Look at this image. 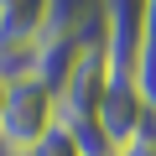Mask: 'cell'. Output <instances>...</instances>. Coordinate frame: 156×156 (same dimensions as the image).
Masks as SVG:
<instances>
[{"label":"cell","mask_w":156,"mask_h":156,"mask_svg":"<svg viewBox=\"0 0 156 156\" xmlns=\"http://www.w3.org/2000/svg\"><path fill=\"white\" fill-rule=\"evenodd\" d=\"M57 120H62L57 115V94L42 83V78H11L5 115H0V140H5L16 156H26Z\"/></svg>","instance_id":"1"},{"label":"cell","mask_w":156,"mask_h":156,"mask_svg":"<svg viewBox=\"0 0 156 156\" xmlns=\"http://www.w3.org/2000/svg\"><path fill=\"white\" fill-rule=\"evenodd\" d=\"M109 83H115V73H109V57H104V37L94 31V37L83 42V52H78V62L68 68L62 89H57V115H62V125L94 120L99 104H104V94H109Z\"/></svg>","instance_id":"2"},{"label":"cell","mask_w":156,"mask_h":156,"mask_svg":"<svg viewBox=\"0 0 156 156\" xmlns=\"http://www.w3.org/2000/svg\"><path fill=\"white\" fill-rule=\"evenodd\" d=\"M94 125H99V135L109 140V151H120L125 140L146 135V130L156 125V115L146 109V99H140V89L130 83V78H115L109 94H104V104H99V115H94Z\"/></svg>","instance_id":"3"},{"label":"cell","mask_w":156,"mask_h":156,"mask_svg":"<svg viewBox=\"0 0 156 156\" xmlns=\"http://www.w3.org/2000/svg\"><path fill=\"white\" fill-rule=\"evenodd\" d=\"M130 83L140 89L146 109L156 115V42H140V57H135V68H130Z\"/></svg>","instance_id":"4"},{"label":"cell","mask_w":156,"mask_h":156,"mask_svg":"<svg viewBox=\"0 0 156 156\" xmlns=\"http://www.w3.org/2000/svg\"><path fill=\"white\" fill-rule=\"evenodd\" d=\"M26 156H83V146H78V135H73V130L57 120V125H52V130H47V135H42V140H37Z\"/></svg>","instance_id":"5"},{"label":"cell","mask_w":156,"mask_h":156,"mask_svg":"<svg viewBox=\"0 0 156 156\" xmlns=\"http://www.w3.org/2000/svg\"><path fill=\"white\" fill-rule=\"evenodd\" d=\"M115 156H156V125L146 130V135H135V140H125Z\"/></svg>","instance_id":"6"},{"label":"cell","mask_w":156,"mask_h":156,"mask_svg":"<svg viewBox=\"0 0 156 156\" xmlns=\"http://www.w3.org/2000/svg\"><path fill=\"white\" fill-rule=\"evenodd\" d=\"M146 42H156V0H146Z\"/></svg>","instance_id":"7"},{"label":"cell","mask_w":156,"mask_h":156,"mask_svg":"<svg viewBox=\"0 0 156 156\" xmlns=\"http://www.w3.org/2000/svg\"><path fill=\"white\" fill-rule=\"evenodd\" d=\"M5 94H11V78L0 73V115H5Z\"/></svg>","instance_id":"8"},{"label":"cell","mask_w":156,"mask_h":156,"mask_svg":"<svg viewBox=\"0 0 156 156\" xmlns=\"http://www.w3.org/2000/svg\"><path fill=\"white\" fill-rule=\"evenodd\" d=\"M0 156H16V151H11V146H5V140H0Z\"/></svg>","instance_id":"9"},{"label":"cell","mask_w":156,"mask_h":156,"mask_svg":"<svg viewBox=\"0 0 156 156\" xmlns=\"http://www.w3.org/2000/svg\"><path fill=\"white\" fill-rule=\"evenodd\" d=\"M11 5H16V0H0V11H11Z\"/></svg>","instance_id":"10"}]
</instances>
